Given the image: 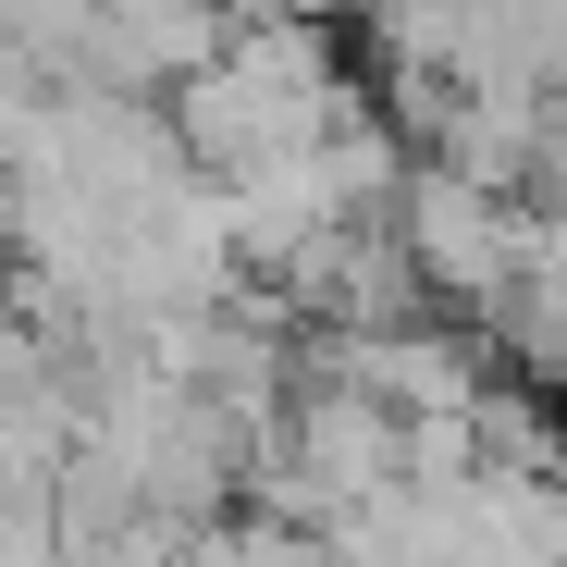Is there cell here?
<instances>
[{
	"instance_id": "6da1fadb",
	"label": "cell",
	"mask_w": 567,
	"mask_h": 567,
	"mask_svg": "<svg viewBox=\"0 0 567 567\" xmlns=\"http://www.w3.org/2000/svg\"><path fill=\"white\" fill-rule=\"evenodd\" d=\"M161 124H173L185 161H198V185H247L271 161L321 148L333 124H358V86H346V62H333L321 25H235L198 74L173 86Z\"/></svg>"
},
{
	"instance_id": "7a4b0ae2",
	"label": "cell",
	"mask_w": 567,
	"mask_h": 567,
	"mask_svg": "<svg viewBox=\"0 0 567 567\" xmlns=\"http://www.w3.org/2000/svg\"><path fill=\"white\" fill-rule=\"evenodd\" d=\"M395 235H408V259H420V297H444V309H468V321H506V297L543 271V223H530L518 198H494V185L444 173V161L408 173Z\"/></svg>"
}]
</instances>
